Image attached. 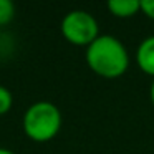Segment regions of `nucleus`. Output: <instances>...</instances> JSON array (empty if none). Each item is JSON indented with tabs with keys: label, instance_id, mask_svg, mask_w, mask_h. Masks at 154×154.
Wrapping results in <instances>:
<instances>
[{
	"label": "nucleus",
	"instance_id": "nucleus-1",
	"mask_svg": "<svg viewBox=\"0 0 154 154\" xmlns=\"http://www.w3.org/2000/svg\"><path fill=\"white\" fill-rule=\"evenodd\" d=\"M85 58L90 70L106 80L123 76L129 68L126 47L113 35H100L90 47H86Z\"/></svg>",
	"mask_w": 154,
	"mask_h": 154
},
{
	"label": "nucleus",
	"instance_id": "nucleus-2",
	"mask_svg": "<svg viewBox=\"0 0 154 154\" xmlns=\"http://www.w3.org/2000/svg\"><path fill=\"white\" fill-rule=\"evenodd\" d=\"M60 128L61 113L50 101H37L23 114V131L32 141L47 143L60 133Z\"/></svg>",
	"mask_w": 154,
	"mask_h": 154
},
{
	"label": "nucleus",
	"instance_id": "nucleus-3",
	"mask_svg": "<svg viewBox=\"0 0 154 154\" xmlns=\"http://www.w3.org/2000/svg\"><path fill=\"white\" fill-rule=\"evenodd\" d=\"M65 40L76 47H90L100 37L96 18L86 10H71L63 17L60 25Z\"/></svg>",
	"mask_w": 154,
	"mask_h": 154
},
{
	"label": "nucleus",
	"instance_id": "nucleus-4",
	"mask_svg": "<svg viewBox=\"0 0 154 154\" xmlns=\"http://www.w3.org/2000/svg\"><path fill=\"white\" fill-rule=\"evenodd\" d=\"M137 66L149 76H154V35L144 38L136 50Z\"/></svg>",
	"mask_w": 154,
	"mask_h": 154
},
{
	"label": "nucleus",
	"instance_id": "nucleus-5",
	"mask_svg": "<svg viewBox=\"0 0 154 154\" xmlns=\"http://www.w3.org/2000/svg\"><path fill=\"white\" fill-rule=\"evenodd\" d=\"M108 10L118 18H131L141 12V2L139 0H109Z\"/></svg>",
	"mask_w": 154,
	"mask_h": 154
},
{
	"label": "nucleus",
	"instance_id": "nucleus-6",
	"mask_svg": "<svg viewBox=\"0 0 154 154\" xmlns=\"http://www.w3.org/2000/svg\"><path fill=\"white\" fill-rule=\"evenodd\" d=\"M15 17V5L10 0H0V27L7 25Z\"/></svg>",
	"mask_w": 154,
	"mask_h": 154
},
{
	"label": "nucleus",
	"instance_id": "nucleus-7",
	"mask_svg": "<svg viewBox=\"0 0 154 154\" xmlns=\"http://www.w3.org/2000/svg\"><path fill=\"white\" fill-rule=\"evenodd\" d=\"M12 104H14V96H12L10 90L0 85V114L8 113Z\"/></svg>",
	"mask_w": 154,
	"mask_h": 154
},
{
	"label": "nucleus",
	"instance_id": "nucleus-8",
	"mask_svg": "<svg viewBox=\"0 0 154 154\" xmlns=\"http://www.w3.org/2000/svg\"><path fill=\"white\" fill-rule=\"evenodd\" d=\"M141 12L147 18L154 20V0H141Z\"/></svg>",
	"mask_w": 154,
	"mask_h": 154
},
{
	"label": "nucleus",
	"instance_id": "nucleus-9",
	"mask_svg": "<svg viewBox=\"0 0 154 154\" xmlns=\"http://www.w3.org/2000/svg\"><path fill=\"white\" fill-rule=\"evenodd\" d=\"M149 94H151V101H152V106H154V81H152V85H151V91H149Z\"/></svg>",
	"mask_w": 154,
	"mask_h": 154
},
{
	"label": "nucleus",
	"instance_id": "nucleus-10",
	"mask_svg": "<svg viewBox=\"0 0 154 154\" xmlns=\"http://www.w3.org/2000/svg\"><path fill=\"white\" fill-rule=\"evenodd\" d=\"M0 154H15V152L10 149H5V147H0Z\"/></svg>",
	"mask_w": 154,
	"mask_h": 154
}]
</instances>
